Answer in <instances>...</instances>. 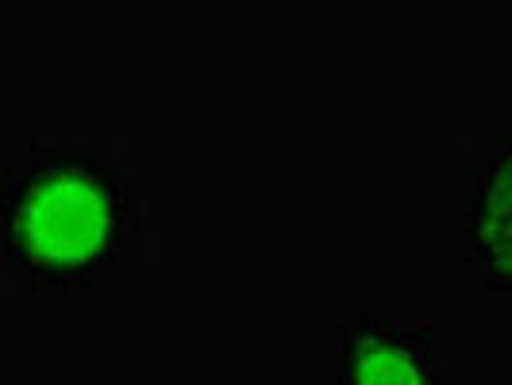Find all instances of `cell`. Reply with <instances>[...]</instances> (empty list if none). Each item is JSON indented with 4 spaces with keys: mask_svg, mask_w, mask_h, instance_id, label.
Segmentation results:
<instances>
[{
    "mask_svg": "<svg viewBox=\"0 0 512 385\" xmlns=\"http://www.w3.org/2000/svg\"><path fill=\"white\" fill-rule=\"evenodd\" d=\"M512 228V124L489 135V143L466 162L459 193L451 201L455 258L470 266L497 235Z\"/></svg>",
    "mask_w": 512,
    "mask_h": 385,
    "instance_id": "3",
    "label": "cell"
},
{
    "mask_svg": "<svg viewBox=\"0 0 512 385\" xmlns=\"http://www.w3.org/2000/svg\"><path fill=\"white\" fill-rule=\"evenodd\" d=\"M466 270L474 274V282L486 293H512V228L505 235H497Z\"/></svg>",
    "mask_w": 512,
    "mask_h": 385,
    "instance_id": "4",
    "label": "cell"
},
{
    "mask_svg": "<svg viewBox=\"0 0 512 385\" xmlns=\"http://www.w3.org/2000/svg\"><path fill=\"white\" fill-rule=\"evenodd\" d=\"M151 247V197L97 139H31L24 162L4 170L0 266L31 293L112 289Z\"/></svg>",
    "mask_w": 512,
    "mask_h": 385,
    "instance_id": "1",
    "label": "cell"
},
{
    "mask_svg": "<svg viewBox=\"0 0 512 385\" xmlns=\"http://www.w3.org/2000/svg\"><path fill=\"white\" fill-rule=\"evenodd\" d=\"M301 385H332V382H301Z\"/></svg>",
    "mask_w": 512,
    "mask_h": 385,
    "instance_id": "5",
    "label": "cell"
},
{
    "mask_svg": "<svg viewBox=\"0 0 512 385\" xmlns=\"http://www.w3.org/2000/svg\"><path fill=\"white\" fill-rule=\"evenodd\" d=\"M332 385H466L432 324L343 293L328 324Z\"/></svg>",
    "mask_w": 512,
    "mask_h": 385,
    "instance_id": "2",
    "label": "cell"
}]
</instances>
